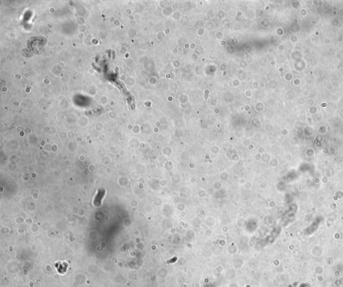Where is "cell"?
<instances>
[{"label":"cell","instance_id":"6da1fadb","mask_svg":"<svg viewBox=\"0 0 343 287\" xmlns=\"http://www.w3.org/2000/svg\"><path fill=\"white\" fill-rule=\"evenodd\" d=\"M246 287H250V286H247Z\"/></svg>","mask_w":343,"mask_h":287}]
</instances>
